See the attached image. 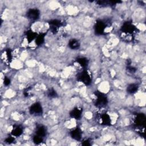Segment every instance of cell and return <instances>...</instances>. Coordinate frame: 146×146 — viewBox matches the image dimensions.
I'll return each mask as SVG.
<instances>
[{
    "mask_svg": "<svg viewBox=\"0 0 146 146\" xmlns=\"http://www.w3.org/2000/svg\"><path fill=\"white\" fill-rule=\"evenodd\" d=\"M138 89H139V86L137 84L135 83H132L128 86L127 88V91L128 93L130 94H133L136 93L138 91Z\"/></svg>",
    "mask_w": 146,
    "mask_h": 146,
    "instance_id": "ac0fdd59",
    "label": "cell"
},
{
    "mask_svg": "<svg viewBox=\"0 0 146 146\" xmlns=\"http://www.w3.org/2000/svg\"><path fill=\"white\" fill-rule=\"evenodd\" d=\"M31 90V88H26L25 90V91L23 92V95H24V96L25 97H28L30 95V94H31V92H30Z\"/></svg>",
    "mask_w": 146,
    "mask_h": 146,
    "instance_id": "603a6c76",
    "label": "cell"
},
{
    "mask_svg": "<svg viewBox=\"0 0 146 146\" xmlns=\"http://www.w3.org/2000/svg\"><path fill=\"white\" fill-rule=\"evenodd\" d=\"M70 136L75 140L79 141L82 137V131L79 127H75L70 132Z\"/></svg>",
    "mask_w": 146,
    "mask_h": 146,
    "instance_id": "7c38bea8",
    "label": "cell"
},
{
    "mask_svg": "<svg viewBox=\"0 0 146 146\" xmlns=\"http://www.w3.org/2000/svg\"><path fill=\"white\" fill-rule=\"evenodd\" d=\"M29 112L31 115L40 116L43 113V107L39 102L33 103L29 108Z\"/></svg>",
    "mask_w": 146,
    "mask_h": 146,
    "instance_id": "ba28073f",
    "label": "cell"
},
{
    "mask_svg": "<svg viewBox=\"0 0 146 146\" xmlns=\"http://www.w3.org/2000/svg\"><path fill=\"white\" fill-rule=\"evenodd\" d=\"M127 70L131 73L135 72L136 71V69L134 67H127Z\"/></svg>",
    "mask_w": 146,
    "mask_h": 146,
    "instance_id": "484cf974",
    "label": "cell"
},
{
    "mask_svg": "<svg viewBox=\"0 0 146 146\" xmlns=\"http://www.w3.org/2000/svg\"><path fill=\"white\" fill-rule=\"evenodd\" d=\"M120 31L121 34L125 36L124 37H126L127 36H128L129 37L132 36L136 33V27L132 22L127 21L124 22L121 26Z\"/></svg>",
    "mask_w": 146,
    "mask_h": 146,
    "instance_id": "7a4b0ae2",
    "label": "cell"
},
{
    "mask_svg": "<svg viewBox=\"0 0 146 146\" xmlns=\"http://www.w3.org/2000/svg\"><path fill=\"white\" fill-rule=\"evenodd\" d=\"M96 119L99 124L102 125H110L111 124V119L110 116L106 112L98 113L96 116Z\"/></svg>",
    "mask_w": 146,
    "mask_h": 146,
    "instance_id": "8992f818",
    "label": "cell"
},
{
    "mask_svg": "<svg viewBox=\"0 0 146 146\" xmlns=\"http://www.w3.org/2000/svg\"><path fill=\"white\" fill-rule=\"evenodd\" d=\"M82 144L83 145H90L91 143L88 139H86V140H83V142H82Z\"/></svg>",
    "mask_w": 146,
    "mask_h": 146,
    "instance_id": "d4e9b609",
    "label": "cell"
},
{
    "mask_svg": "<svg viewBox=\"0 0 146 146\" xmlns=\"http://www.w3.org/2000/svg\"><path fill=\"white\" fill-rule=\"evenodd\" d=\"M1 58L2 60H3L4 63L9 64L12 61L13 59V54L11 50L9 48L4 50L3 53L2 54Z\"/></svg>",
    "mask_w": 146,
    "mask_h": 146,
    "instance_id": "8fae6325",
    "label": "cell"
},
{
    "mask_svg": "<svg viewBox=\"0 0 146 146\" xmlns=\"http://www.w3.org/2000/svg\"><path fill=\"white\" fill-rule=\"evenodd\" d=\"M75 62L84 68H85L88 64V60L85 57H79L75 60Z\"/></svg>",
    "mask_w": 146,
    "mask_h": 146,
    "instance_id": "e0dca14e",
    "label": "cell"
},
{
    "mask_svg": "<svg viewBox=\"0 0 146 146\" xmlns=\"http://www.w3.org/2000/svg\"><path fill=\"white\" fill-rule=\"evenodd\" d=\"M76 79L78 82L82 83L86 86H88L92 83V77L91 74L87 70H83L78 74Z\"/></svg>",
    "mask_w": 146,
    "mask_h": 146,
    "instance_id": "3957f363",
    "label": "cell"
},
{
    "mask_svg": "<svg viewBox=\"0 0 146 146\" xmlns=\"http://www.w3.org/2000/svg\"><path fill=\"white\" fill-rule=\"evenodd\" d=\"M40 11L36 8H31L27 10L26 13L27 18L31 21L38 20L40 17Z\"/></svg>",
    "mask_w": 146,
    "mask_h": 146,
    "instance_id": "9c48e42d",
    "label": "cell"
},
{
    "mask_svg": "<svg viewBox=\"0 0 146 146\" xmlns=\"http://www.w3.org/2000/svg\"><path fill=\"white\" fill-rule=\"evenodd\" d=\"M47 95L50 98H55L58 96V94L54 88H50L47 92Z\"/></svg>",
    "mask_w": 146,
    "mask_h": 146,
    "instance_id": "ffe728a7",
    "label": "cell"
},
{
    "mask_svg": "<svg viewBox=\"0 0 146 146\" xmlns=\"http://www.w3.org/2000/svg\"><path fill=\"white\" fill-rule=\"evenodd\" d=\"M95 99L94 101L95 106L99 108L105 107L108 104V98L107 96L103 92L96 91L94 93Z\"/></svg>",
    "mask_w": 146,
    "mask_h": 146,
    "instance_id": "6da1fadb",
    "label": "cell"
},
{
    "mask_svg": "<svg viewBox=\"0 0 146 146\" xmlns=\"http://www.w3.org/2000/svg\"><path fill=\"white\" fill-rule=\"evenodd\" d=\"M15 140V137L11 135L10 136L7 137L5 140V142L7 144H11L13 143Z\"/></svg>",
    "mask_w": 146,
    "mask_h": 146,
    "instance_id": "7402d4cb",
    "label": "cell"
},
{
    "mask_svg": "<svg viewBox=\"0 0 146 146\" xmlns=\"http://www.w3.org/2000/svg\"><path fill=\"white\" fill-rule=\"evenodd\" d=\"M45 36H46V34L45 33H41L39 34H38L35 40V43L37 46H40L42 45L44 42V39H45Z\"/></svg>",
    "mask_w": 146,
    "mask_h": 146,
    "instance_id": "d6986e66",
    "label": "cell"
},
{
    "mask_svg": "<svg viewBox=\"0 0 146 146\" xmlns=\"http://www.w3.org/2000/svg\"><path fill=\"white\" fill-rule=\"evenodd\" d=\"M48 23L50 27V31L53 34L57 33L59 29L64 25V23L63 21L57 19H51L48 21Z\"/></svg>",
    "mask_w": 146,
    "mask_h": 146,
    "instance_id": "5b68a950",
    "label": "cell"
},
{
    "mask_svg": "<svg viewBox=\"0 0 146 146\" xmlns=\"http://www.w3.org/2000/svg\"><path fill=\"white\" fill-rule=\"evenodd\" d=\"M134 125L138 128H143L145 127V116L142 113H138L133 119Z\"/></svg>",
    "mask_w": 146,
    "mask_h": 146,
    "instance_id": "52a82bcc",
    "label": "cell"
},
{
    "mask_svg": "<svg viewBox=\"0 0 146 146\" xmlns=\"http://www.w3.org/2000/svg\"><path fill=\"white\" fill-rule=\"evenodd\" d=\"M23 131V127L19 125H15L13 126L12 130L11 131V135L15 137H18L21 136Z\"/></svg>",
    "mask_w": 146,
    "mask_h": 146,
    "instance_id": "4fadbf2b",
    "label": "cell"
},
{
    "mask_svg": "<svg viewBox=\"0 0 146 146\" xmlns=\"http://www.w3.org/2000/svg\"><path fill=\"white\" fill-rule=\"evenodd\" d=\"M11 83V80L9 78H7V77H5L4 78V80H3V84L5 86H9Z\"/></svg>",
    "mask_w": 146,
    "mask_h": 146,
    "instance_id": "cb8c5ba5",
    "label": "cell"
},
{
    "mask_svg": "<svg viewBox=\"0 0 146 146\" xmlns=\"http://www.w3.org/2000/svg\"><path fill=\"white\" fill-rule=\"evenodd\" d=\"M108 25L104 21L98 19L96 21L94 26V31L97 35H102L105 34L106 29Z\"/></svg>",
    "mask_w": 146,
    "mask_h": 146,
    "instance_id": "277c9868",
    "label": "cell"
},
{
    "mask_svg": "<svg viewBox=\"0 0 146 146\" xmlns=\"http://www.w3.org/2000/svg\"><path fill=\"white\" fill-rule=\"evenodd\" d=\"M83 109L79 107H74L70 112L69 115L71 118H73L75 120H80L82 116Z\"/></svg>",
    "mask_w": 146,
    "mask_h": 146,
    "instance_id": "30bf717a",
    "label": "cell"
},
{
    "mask_svg": "<svg viewBox=\"0 0 146 146\" xmlns=\"http://www.w3.org/2000/svg\"><path fill=\"white\" fill-rule=\"evenodd\" d=\"M68 46L72 50H77L80 47V44L78 40L76 39H71L69 40Z\"/></svg>",
    "mask_w": 146,
    "mask_h": 146,
    "instance_id": "2e32d148",
    "label": "cell"
},
{
    "mask_svg": "<svg viewBox=\"0 0 146 146\" xmlns=\"http://www.w3.org/2000/svg\"><path fill=\"white\" fill-rule=\"evenodd\" d=\"M33 142L35 144H40L43 141V137H40V136H38L37 135H35L33 136Z\"/></svg>",
    "mask_w": 146,
    "mask_h": 146,
    "instance_id": "44dd1931",
    "label": "cell"
},
{
    "mask_svg": "<svg viewBox=\"0 0 146 146\" xmlns=\"http://www.w3.org/2000/svg\"><path fill=\"white\" fill-rule=\"evenodd\" d=\"M47 129L46 127L43 125H38L36 127L35 135H37L40 137H44L46 136Z\"/></svg>",
    "mask_w": 146,
    "mask_h": 146,
    "instance_id": "5bb4252c",
    "label": "cell"
},
{
    "mask_svg": "<svg viewBox=\"0 0 146 146\" xmlns=\"http://www.w3.org/2000/svg\"><path fill=\"white\" fill-rule=\"evenodd\" d=\"M37 35H38V34L36 32L31 30H29L26 33V37L27 42L29 43H31L32 41L35 40Z\"/></svg>",
    "mask_w": 146,
    "mask_h": 146,
    "instance_id": "9a60e30c",
    "label": "cell"
}]
</instances>
